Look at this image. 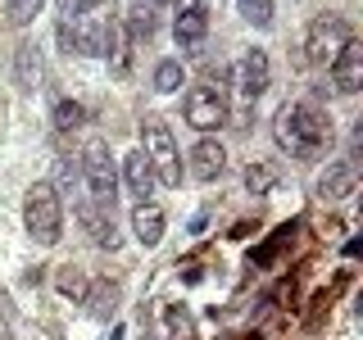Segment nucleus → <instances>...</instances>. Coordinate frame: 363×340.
<instances>
[{
	"label": "nucleus",
	"instance_id": "nucleus-14",
	"mask_svg": "<svg viewBox=\"0 0 363 340\" xmlns=\"http://www.w3.org/2000/svg\"><path fill=\"white\" fill-rule=\"evenodd\" d=\"M354 181H359L354 159H345V164H332V168L323 173V181H318V196H323V200H340V196H350V191H354Z\"/></svg>",
	"mask_w": 363,
	"mask_h": 340
},
{
	"label": "nucleus",
	"instance_id": "nucleus-5",
	"mask_svg": "<svg viewBox=\"0 0 363 340\" xmlns=\"http://www.w3.org/2000/svg\"><path fill=\"white\" fill-rule=\"evenodd\" d=\"M350 41H354V28L340 14H318L309 23V37H304V55H309V64H332Z\"/></svg>",
	"mask_w": 363,
	"mask_h": 340
},
{
	"label": "nucleus",
	"instance_id": "nucleus-23",
	"mask_svg": "<svg viewBox=\"0 0 363 340\" xmlns=\"http://www.w3.org/2000/svg\"><path fill=\"white\" fill-rule=\"evenodd\" d=\"M96 5H100V0H55V9H60V18H64V23H77V18H86Z\"/></svg>",
	"mask_w": 363,
	"mask_h": 340
},
{
	"label": "nucleus",
	"instance_id": "nucleus-12",
	"mask_svg": "<svg viewBox=\"0 0 363 340\" xmlns=\"http://www.w3.org/2000/svg\"><path fill=\"white\" fill-rule=\"evenodd\" d=\"M223 168H227V150H223L218 141L204 136V141L191 145V177H196V181H218Z\"/></svg>",
	"mask_w": 363,
	"mask_h": 340
},
{
	"label": "nucleus",
	"instance_id": "nucleus-18",
	"mask_svg": "<svg viewBox=\"0 0 363 340\" xmlns=\"http://www.w3.org/2000/svg\"><path fill=\"white\" fill-rule=\"evenodd\" d=\"M41 5H45V0H5V18H9V28H28V23L41 14Z\"/></svg>",
	"mask_w": 363,
	"mask_h": 340
},
{
	"label": "nucleus",
	"instance_id": "nucleus-24",
	"mask_svg": "<svg viewBox=\"0 0 363 340\" xmlns=\"http://www.w3.org/2000/svg\"><path fill=\"white\" fill-rule=\"evenodd\" d=\"M32 68H37V45H18V86H32Z\"/></svg>",
	"mask_w": 363,
	"mask_h": 340
},
{
	"label": "nucleus",
	"instance_id": "nucleus-10",
	"mask_svg": "<svg viewBox=\"0 0 363 340\" xmlns=\"http://www.w3.org/2000/svg\"><path fill=\"white\" fill-rule=\"evenodd\" d=\"M209 32V14H204V0H177V14H173V37L182 50H196Z\"/></svg>",
	"mask_w": 363,
	"mask_h": 340
},
{
	"label": "nucleus",
	"instance_id": "nucleus-4",
	"mask_svg": "<svg viewBox=\"0 0 363 340\" xmlns=\"http://www.w3.org/2000/svg\"><path fill=\"white\" fill-rule=\"evenodd\" d=\"M82 177H86V200L96 204H109L113 209V191H118V173H113V154H109V141H100V136H91L82 145Z\"/></svg>",
	"mask_w": 363,
	"mask_h": 340
},
{
	"label": "nucleus",
	"instance_id": "nucleus-25",
	"mask_svg": "<svg viewBox=\"0 0 363 340\" xmlns=\"http://www.w3.org/2000/svg\"><path fill=\"white\" fill-rule=\"evenodd\" d=\"M60 290H64V295L82 290V277H77V272H64V277H60Z\"/></svg>",
	"mask_w": 363,
	"mask_h": 340
},
{
	"label": "nucleus",
	"instance_id": "nucleus-15",
	"mask_svg": "<svg viewBox=\"0 0 363 340\" xmlns=\"http://www.w3.org/2000/svg\"><path fill=\"white\" fill-rule=\"evenodd\" d=\"M123 181H128V191H132L136 200H145V196L155 191V173H150V164H145L141 150L123 154Z\"/></svg>",
	"mask_w": 363,
	"mask_h": 340
},
{
	"label": "nucleus",
	"instance_id": "nucleus-17",
	"mask_svg": "<svg viewBox=\"0 0 363 340\" xmlns=\"http://www.w3.org/2000/svg\"><path fill=\"white\" fill-rule=\"evenodd\" d=\"M272 186H277V168L272 164H250L245 168V191L250 196H268Z\"/></svg>",
	"mask_w": 363,
	"mask_h": 340
},
{
	"label": "nucleus",
	"instance_id": "nucleus-21",
	"mask_svg": "<svg viewBox=\"0 0 363 340\" xmlns=\"http://www.w3.org/2000/svg\"><path fill=\"white\" fill-rule=\"evenodd\" d=\"M241 18L250 28H268L272 23V0H241Z\"/></svg>",
	"mask_w": 363,
	"mask_h": 340
},
{
	"label": "nucleus",
	"instance_id": "nucleus-16",
	"mask_svg": "<svg viewBox=\"0 0 363 340\" xmlns=\"http://www.w3.org/2000/svg\"><path fill=\"white\" fill-rule=\"evenodd\" d=\"M86 313L91 317H113L118 313V286H113V281H96V286L86 290Z\"/></svg>",
	"mask_w": 363,
	"mask_h": 340
},
{
	"label": "nucleus",
	"instance_id": "nucleus-27",
	"mask_svg": "<svg viewBox=\"0 0 363 340\" xmlns=\"http://www.w3.org/2000/svg\"><path fill=\"white\" fill-rule=\"evenodd\" d=\"M159 5H164V0H145V9H159Z\"/></svg>",
	"mask_w": 363,
	"mask_h": 340
},
{
	"label": "nucleus",
	"instance_id": "nucleus-8",
	"mask_svg": "<svg viewBox=\"0 0 363 340\" xmlns=\"http://www.w3.org/2000/svg\"><path fill=\"white\" fill-rule=\"evenodd\" d=\"M268 82H272V64H268V55H264V50H245L241 60H236V68H232V86H236V96H241L245 105H255V100L268 91Z\"/></svg>",
	"mask_w": 363,
	"mask_h": 340
},
{
	"label": "nucleus",
	"instance_id": "nucleus-20",
	"mask_svg": "<svg viewBox=\"0 0 363 340\" xmlns=\"http://www.w3.org/2000/svg\"><path fill=\"white\" fill-rule=\"evenodd\" d=\"M82 123H86V109L82 105H73V100H60V105H55V128H60V132L82 128Z\"/></svg>",
	"mask_w": 363,
	"mask_h": 340
},
{
	"label": "nucleus",
	"instance_id": "nucleus-3",
	"mask_svg": "<svg viewBox=\"0 0 363 340\" xmlns=\"http://www.w3.org/2000/svg\"><path fill=\"white\" fill-rule=\"evenodd\" d=\"M23 222H28L32 241L37 245H55L64 232V204H60V191L50 181H37L23 200Z\"/></svg>",
	"mask_w": 363,
	"mask_h": 340
},
{
	"label": "nucleus",
	"instance_id": "nucleus-7",
	"mask_svg": "<svg viewBox=\"0 0 363 340\" xmlns=\"http://www.w3.org/2000/svg\"><path fill=\"white\" fill-rule=\"evenodd\" d=\"M60 45L68 55H109L113 28L105 18H86V23H60Z\"/></svg>",
	"mask_w": 363,
	"mask_h": 340
},
{
	"label": "nucleus",
	"instance_id": "nucleus-19",
	"mask_svg": "<svg viewBox=\"0 0 363 340\" xmlns=\"http://www.w3.org/2000/svg\"><path fill=\"white\" fill-rule=\"evenodd\" d=\"M155 91L159 96H173V91H182V64L177 60H164L155 68Z\"/></svg>",
	"mask_w": 363,
	"mask_h": 340
},
{
	"label": "nucleus",
	"instance_id": "nucleus-1",
	"mask_svg": "<svg viewBox=\"0 0 363 340\" xmlns=\"http://www.w3.org/2000/svg\"><path fill=\"white\" fill-rule=\"evenodd\" d=\"M272 136L295 159H323L332 150V123L313 105H281L277 118H272Z\"/></svg>",
	"mask_w": 363,
	"mask_h": 340
},
{
	"label": "nucleus",
	"instance_id": "nucleus-9",
	"mask_svg": "<svg viewBox=\"0 0 363 340\" xmlns=\"http://www.w3.org/2000/svg\"><path fill=\"white\" fill-rule=\"evenodd\" d=\"M77 222L86 227V236H91V241H96L100 249H118V245H123L118 222H113V209H109V204L82 200V204H77Z\"/></svg>",
	"mask_w": 363,
	"mask_h": 340
},
{
	"label": "nucleus",
	"instance_id": "nucleus-11",
	"mask_svg": "<svg viewBox=\"0 0 363 340\" xmlns=\"http://www.w3.org/2000/svg\"><path fill=\"white\" fill-rule=\"evenodd\" d=\"M327 68H332V86L340 91V96H354V91L363 86V45H359V41H350Z\"/></svg>",
	"mask_w": 363,
	"mask_h": 340
},
{
	"label": "nucleus",
	"instance_id": "nucleus-26",
	"mask_svg": "<svg viewBox=\"0 0 363 340\" xmlns=\"http://www.w3.org/2000/svg\"><path fill=\"white\" fill-rule=\"evenodd\" d=\"M0 340H14V336H9V327H5V322H0Z\"/></svg>",
	"mask_w": 363,
	"mask_h": 340
},
{
	"label": "nucleus",
	"instance_id": "nucleus-2",
	"mask_svg": "<svg viewBox=\"0 0 363 340\" xmlns=\"http://www.w3.org/2000/svg\"><path fill=\"white\" fill-rule=\"evenodd\" d=\"M141 154H145V164H150L159 186H182V154H177V141H173L164 118L141 123Z\"/></svg>",
	"mask_w": 363,
	"mask_h": 340
},
{
	"label": "nucleus",
	"instance_id": "nucleus-6",
	"mask_svg": "<svg viewBox=\"0 0 363 340\" xmlns=\"http://www.w3.org/2000/svg\"><path fill=\"white\" fill-rule=\"evenodd\" d=\"M182 113H186V123H191L196 132H218L223 123H227V100H223L218 86L200 82V86L186 91V100H182Z\"/></svg>",
	"mask_w": 363,
	"mask_h": 340
},
{
	"label": "nucleus",
	"instance_id": "nucleus-13",
	"mask_svg": "<svg viewBox=\"0 0 363 340\" xmlns=\"http://www.w3.org/2000/svg\"><path fill=\"white\" fill-rule=\"evenodd\" d=\"M132 236L145 249H155L159 241H164V209L150 204V200H136V209H132Z\"/></svg>",
	"mask_w": 363,
	"mask_h": 340
},
{
	"label": "nucleus",
	"instance_id": "nucleus-22",
	"mask_svg": "<svg viewBox=\"0 0 363 340\" xmlns=\"http://www.w3.org/2000/svg\"><path fill=\"white\" fill-rule=\"evenodd\" d=\"M128 28H132V41H150L155 37V9H132V18H128Z\"/></svg>",
	"mask_w": 363,
	"mask_h": 340
}]
</instances>
